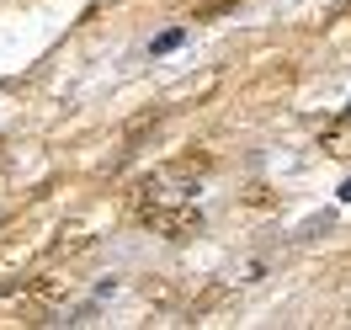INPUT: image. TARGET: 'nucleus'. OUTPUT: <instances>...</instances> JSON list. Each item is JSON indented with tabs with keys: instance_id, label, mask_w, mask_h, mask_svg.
<instances>
[{
	"instance_id": "obj_1",
	"label": "nucleus",
	"mask_w": 351,
	"mask_h": 330,
	"mask_svg": "<svg viewBox=\"0 0 351 330\" xmlns=\"http://www.w3.org/2000/svg\"><path fill=\"white\" fill-rule=\"evenodd\" d=\"M346 117H351V112H346Z\"/></svg>"
}]
</instances>
